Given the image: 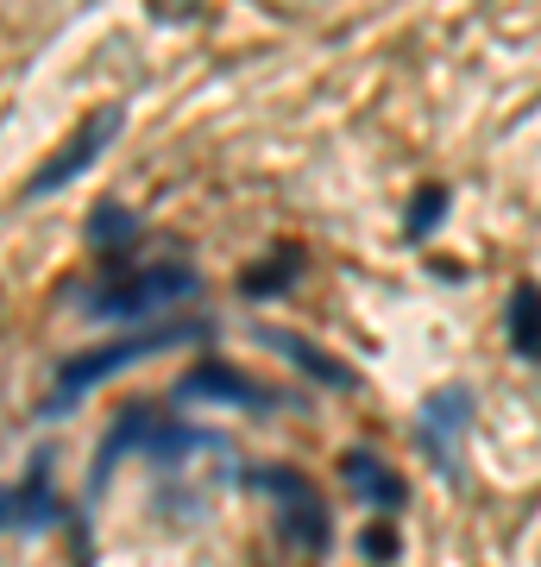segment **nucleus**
<instances>
[{"mask_svg": "<svg viewBox=\"0 0 541 567\" xmlns=\"http://www.w3.org/2000/svg\"><path fill=\"white\" fill-rule=\"evenodd\" d=\"M196 334H208V328H201V322H164V328H145V334H126V341H107V347H95V353L63 360L58 385H51V398H44V416H63L82 391L101 385V379H114L121 365H139V360H152V353H164V347L196 341Z\"/></svg>", "mask_w": 541, "mask_h": 567, "instance_id": "1", "label": "nucleus"}, {"mask_svg": "<svg viewBox=\"0 0 541 567\" xmlns=\"http://www.w3.org/2000/svg\"><path fill=\"white\" fill-rule=\"evenodd\" d=\"M196 290H201V278L189 271V265H145V271H133V278L107 284L101 297H89V316H101V322H139V316H152V309L189 303Z\"/></svg>", "mask_w": 541, "mask_h": 567, "instance_id": "2", "label": "nucleus"}, {"mask_svg": "<svg viewBox=\"0 0 541 567\" xmlns=\"http://www.w3.org/2000/svg\"><path fill=\"white\" fill-rule=\"evenodd\" d=\"M264 486L278 492V524L283 536L296 548H309V555H321V548L334 543V524H327V505L315 498V486L302 480V473H290V466H271L264 473Z\"/></svg>", "mask_w": 541, "mask_h": 567, "instance_id": "3", "label": "nucleus"}, {"mask_svg": "<svg viewBox=\"0 0 541 567\" xmlns=\"http://www.w3.org/2000/svg\"><path fill=\"white\" fill-rule=\"evenodd\" d=\"M121 126H126V107H95V114H89V126H82L76 140L63 145L58 158H51V164L39 171V177L25 183V203H39V196H58L63 183H76L82 171H89V164L101 158V145L114 140Z\"/></svg>", "mask_w": 541, "mask_h": 567, "instance_id": "4", "label": "nucleus"}, {"mask_svg": "<svg viewBox=\"0 0 541 567\" xmlns=\"http://www.w3.org/2000/svg\"><path fill=\"white\" fill-rule=\"evenodd\" d=\"M466 423H472V398H466L460 385L435 391V398L422 404V442H428V454H435V466H441V473H454V447H460Z\"/></svg>", "mask_w": 541, "mask_h": 567, "instance_id": "5", "label": "nucleus"}, {"mask_svg": "<svg viewBox=\"0 0 541 567\" xmlns=\"http://www.w3.org/2000/svg\"><path fill=\"white\" fill-rule=\"evenodd\" d=\"M201 391H215V404H240V410H271V398H264L252 379H240V372H227V365H196L189 379L177 385V398H201Z\"/></svg>", "mask_w": 541, "mask_h": 567, "instance_id": "6", "label": "nucleus"}, {"mask_svg": "<svg viewBox=\"0 0 541 567\" xmlns=\"http://www.w3.org/2000/svg\"><path fill=\"white\" fill-rule=\"evenodd\" d=\"M346 486L378 511H403V498H409L403 480H397V466H384L378 454H346Z\"/></svg>", "mask_w": 541, "mask_h": 567, "instance_id": "7", "label": "nucleus"}, {"mask_svg": "<svg viewBox=\"0 0 541 567\" xmlns=\"http://www.w3.org/2000/svg\"><path fill=\"white\" fill-rule=\"evenodd\" d=\"M158 435H164V423L152 416V410H126L121 423L107 429V447H101V480H107V466L121 461L126 447H152Z\"/></svg>", "mask_w": 541, "mask_h": 567, "instance_id": "8", "label": "nucleus"}, {"mask_svg": "<svg viewBox=\"0 0 541 567\" xmlns=\"http://www.w3.org/2000/svg\"><path fill=\"white\" fill-rule=\"evenodd\" d=\"M510 341H517L522 360H541V290L535 284H517V297H510Z\"/></svg>", "mask_w": 541, "mask_h": 567, "instance_id": "9", "label": "nucleus"}, {"mask_svg": "<svg viewBox=\"0 0 541 567\" xmlns=\"http://www.w3.org/2000/svg\"><path fill=\"white\" fill-rule=\"evenodd\" d=\"M278 347H283V353H290V360L302 365V372H309V379H321V385H353V372H346V365L321 360L315 347H309V341H296V334H278Z\"/></svg>", "mask_w": 541, "mask_h": 567, "instance_id": "10", "label": "nucleus"}, {"mask_svg": "<svg viewBox=\"0 0 541 567\" xmlns=\"http://www.w3.org/2000/svg\"><path fill=\"white\" fill-rule=\"evenodd\" d=\"M7 524H13V529H44V524H51V505H44V480H32V486L13 492V505H7Z\"/></svg>", "mask_w": 541, "mask_h": 567, "instance_id": "11", "label": "nucleus"}, {"mask_svg": "<svg viewBox=\"0 0 541 567\" xmlns=\"http://www.w3.org/2000/svg\"><path fill=\"white\" fill-rule=\"evenodd\" d=\"M133 215H126V208H95V221H89V240L95 246H107V240H133Z\"/></svg>", "mask_w": 541, "mask_h": 567, "instance_id": "12", "label": "nucleus"}, {"mask_svg": "<svg viewBox=\"0 0 541 567\" xmlns=\"http://www.w3.org/2000/svg\"><path fill=\"white\" fill-rule=\"evenodd\" d=\"M435 221H441V189H428V196L416 203V215H409V240H416L422 227H435Z\"/></svg>", "mask_w": 541, "mask_h": 567, "instance_id": "13", "label": "nucleus"}, {"mask_svg": "<svg viewBox=\"0 0 541 567\" xmlns=\"http://www.w3.org/2000/svg\"><path fill=\"white\" fill-rule=\"evenodd\" d=\"M397 555V536L391 529H365V561H391Z\"/></svg>", "mask_w": 541, "mask_h": 567, "instance_id": "14", "label": "nucleus"}]
</instances>
